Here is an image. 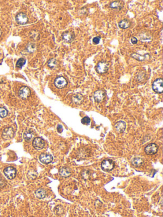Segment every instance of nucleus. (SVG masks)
I'll use <instances>...</instances> for the list:
<instances>
[{"instance_id":"nucleus-1","label":"nucleus","mask_w":163,"mask_h":217,"mask_svg":"<svg viewBox=\"0 0 163 217\" xmlns=\"http://www.w3.org/2000/svg\"><path fill=\"white\" fill-rule=\"evenodd\" d=\"M152 90L158 94H161L163 92V81L162 78H157L152 83Z\"/></svg>"},{"instance_id":"nucleus-2","label":"nucleus","mask_w":163,"mask_h":217,"mask_svg":"<svg viewBox=\"0 0 163 217\" xmlns=\"http://www.w3.org/2000/svg\"><path fill=\"white\" fill-rule=\"evenodd\" d=\"M109 69V64L105 61H101L98 63L96 67V70L97 73L100 74H103L107 73Z\"/></svg>"},{"instance_id":"nucleus-3","label":"nucleus","mask_w":163,"mask_h":217,"mask_svg":"<svg viewBox=\"0 0 163 217\" xmlns=\"http://www.w3.org/2000/svg\"><path fill=\"white\" fill-rule=\"evenodd\" d=\"M115 166V164H114L112 160L110 159H105L101 163V168L102 170L105 171H112Z\"/></svg>"},{"instance_id":"nucleus-4","label":"nucleus","mask_w":163,"mask_h":217,"mask_svg":"<svg viewBox=\"0 0 163 217\" xmlns=\"http://www.w3.org/2000/svg\"><path fill=\"white\" fill-rule=\"evenodd\" d=\"M15 131L12 127H9L4 129L2 132V138L4 139H10L14 136Z\"/></svg>"},{"instance_id":"nucleus-5","label":"nucleus","mask_w":163,"mask_h":217,"mask_svg":"<svg viewBox=\"0 0 163 217\" xmlns=\"http://www.w3.org/2000/svg\"><path fill=\"white\" fill-rule=\"evenodd\" d=\"M45 145V142L43 138L40 137H36L32 141V146L37 150L43 149Z\"/></svg>"},{"instance_id":"nucleus-6","label":"nucleus","mask_w":163,"mask_h":217,"mask_svg":"<svg viewBox=\"0 0 163 217\" xmlns=\"http://www.w3.org/2000/svg\"><path fill=\"white\" fill-rule=\"evenodd\" d=\"M3 172H4V175H5V176L8 179L12 180L15 177L17 171H16L15 168H14V167L9 166V167H6L5 170H4Z\"/></svg>"},{"instance_id":"nucleus-7","label":"nucleus","mask_w":163,"mask_h":217,"mask_svg":"<svg viewBox=\"0 0 163 217\" xmlns=\"http://www.w3.org/2000/svg\"><path fill=\"white\" fill-rule=\"evenodd\" d=\"M54 85L55 86L58 88V89H63L66 87L68 85V82L66 79L63 77H57L54 80Z\"/></svg>"},{"instance_id":"nucleus-8","label":"nucleus","mask_w":163,"mask_h":217,"mask_svg":"<svg viewBox=\"0 0 163 217\" xmlns=\"http://www.w3.org/2000/svg\"><path fill=\"white\" fill-rule=\"evenodd\" d=\"M159 149V147L156 143H150L145 148V152L146 154L152 155L156 154Z\"/></svg>"},{"instance_id":"nucleus-9","label":"nucleus","mask_w":163,"mask_h":217,"mask_svg":"<svg viewBox=\"0 0 163 217\" xmlns=\"http://www.w3.org/2000/svg\"><path fill=\"white\" fill-rule=\"evenodd\" d=\"M31 95V90L27 86L22 87L19 91V96L22 99H27Z\"/></svg>"},{"instance_id":"nucleus-10","label":"nucleus","mask_w":163,"mask_h":217,"mask_svg":"<svg viewBox=\"0 0 163 217\" xmlns=\"http://www.w3.org/2000/svg\"><path fill=\"white\" fill-rule=\"evenodd\" d=\"M106 92L103 90H97L94 92V98L95 101L97 103H100L103 101L105 97Z\"/></svg>"},{"instance_id":"nucleus-11","label":"nucleus","mask_w":163,"mask_h":217,"mask_svg":"<svg viewBox=\"0 0 163 217\" xmlns=\"http://www.w3.org/2000/svg\"><path fill=\"white\" fill-rule=\"evenodd\" d=\"M15 21L19 24L24 25V24H26L27 22L28 18L25 14L19 13L17 15H16Z\"/></svg>"},{"instance_id":"nucleus-12","label":"nucleus","mask_w":163,"mask_h":217,"mask_svg":"<svg viewBox=\"0 0 163 217\" xmlns=\"http://www.w3.org/2000/svg\"><path fill=\"white\" fill-rule=\"evenodd\" d=\"M131 57L133 59H136L138 61H145V60H149L150 59V55L149 54H145L144 55H140L137 53H132L131 54Z\"/></svg>"},{"instance_id":"nucleus-13","label":"nucleus","mask_w":163,"mask_h":217,"mask_svg":"<svg viewBox=\"0 0 163 217\" xmlns=\"http://www.w3.org/2000/svg\"><path fill=\"white\" fill-rule=\"evenodd\" d=\"M62 38L64 41L71 43L75 39V34L71 31H66L63 33Z\"/></svg>"},{"instance_id":"nucleus-14","label":"nucleus","mask_w":163,"mask_h":217,"mask_svg":"<svg viewBox=\"0 0 163 217\" xmlns=\"http://www.w3.org/2000/svg\"><path fill=\"white\" fill-rule=\"evenodd\" d=\"M39 159L41 162H42L43 164H49L50 163L52 160H53V157L52 155L50 154H42L40 157Z\"/></svg>"},{"instance_id":"nucleus-15","label":"nucleus","mask_w":163,"mask_h":217,"mask_svg":"<svg viewBox=\"0 0 163 217\" xmlns=\"http://www.w3.org/2000/svg\"><path fill=\"white\" fill-rule=\"evenodd\" d=\"M114 127H115L116 132H119V133H123L126 129V124L125 123V122L120 120V121L115 123Z\"/></svg>"},{"instance_id":"nucleus-16","label":"nucleus","mask_w":163,"mask_h":217,"mask_svg":"<svg viewBox=\"0 0 163 217\" xmlns=\"http://www.w3.org/2000/svg\"><path fill=\"white\" fill-rule=\"evenodd\" d=\"M124 5V2L122 1H113L110 4V7L112 9L119 11L123 8Z\"/></svg>"},{"instance_id":"nucleus-17","label":"nucleus","mask_w":163,"mask_h":217,"mask_svg":"<svg viewBox=\"0 0 163 217\" xmlns=\"http://www.w3.org/2000/svg\"><path fill=\"white\" fill-rule=\"evenodd\" d=\"M71 174V171L70 168L68 167H63L60 169L59 170V175L64 178L69 177Z\"/></svg>"},{"instance_id":"nucleus-18","label":"nucleus","mask_w":163,"mask_h":217,"mask_svg":"<svg viewBox=\"0 0 163 217\" xmlns=\"http://www.w3.org/2000/svg\"><path fill=\"white\" fill-rule=\"evenodd\" d=\"M34 136L35 133L32 130H27L24 132L23 138L24 139V140L26 141V142H29L34 138Z\"/></svg>"},{"instance_id":"nucleus-19","label":"nucleus","mask_w":163,"mask_h":217,"mask_svg":"<svg viewBox=\"0 0 163 217\" xmlns=\"http://www.w3.org/2000/svg\"><path fill=\"white\" fill-rule=\"evenodd\" d=\"M46 191L45 190L43 189V188H39V189L36 190L35 192V195L37 198L40 199H44L46 197Z\"/></svg>"},{"instance_id":"nucleus-20","label":"nucleus","mask_w":163,"mask_h":217,"mask_svg":"<svg viewBox=\"0 0 163 217\" xmlns=\"http://www.w3.org/2000/svg\"><path fill=\"white\" fill-rule=\"evenodd\" d=\"M131 26V22H130L128 19H123L119 22V26L121 29H128Z\"/></svg>"},{"instance_id":"nucleus-21","label":"nucleus","mask_w":163,"mask_h":217,"mask_svg":"<svg viewBox=\"0 0 163 217\" xmlns=\"http://www.w3.org/2000/svg\"><path fill=\"white\" fill-rule=\"evenodd\" d=\"M84 100V98L82 97V96L80 94H74L73 96L72 97V101L74 103L76 104H80L82 103Z\"/></svg>"},{"instance_id":"nucleus-22","label":"nucleus","mask_w":163,"mask_h":217,"mask_svg":"<svg viewBox=\"0 0 163 217\" xmlns=\"http://www.w3.org/2000/svg\"><path fill=\"white\" fill-rule=\"evenodd\" d=\"M47 65L50 68H51V69H54V68L58 66V62L54 58L50 59L48 61Z\"/></svg>"},{"instance_id":"nucleus-23","label":"nucleus","mask_w":163,"mask_h":217,"mask_svg":"<svg viewBox=\"0 0 163 217\" xmlns=\"http://www.w3.org/2000/svg\"><path fill=\"white\" fill-rule=\"evenodd\" d=\"M143 164H144V160L141 158H134L132 161L133 165L136 167H140Z\"/></svg>"},{"instance_id":"nucleus-24","label":"nucleus","mask_w":163,"mask_h":217,"mask_svg":"<svg viewBox=\"0 0 163 217\" xmlns=\"http://www.w3.org/2000/svg\"><path fill=\"white\" fill-rule=\"evenodd\" d=\"M26 59H24V58H20L19 59L17 62V64H16V66H17V68H22L24 64H26Z\"/></svg>"},{"instance_id":"nucleus-25","label":"nucleus","mask_w":163,"mask_h":217,"mask_svg":"<svg viewBox=\"0 0 163 217\" xmlns=\"http://www.w3.org/2000/svg\"><path fill=\"white\" fill-rule=\"evenodd\" d=\"M8 115V111L5 108L0 107V117L4 118Z\"/></svg>"},{"instance_id":"nucleus-26","label":"nucleus","mask_w":163,"mask_h":217,"mask_svg":"<svg viewBox=\"0 0 163 217\" xmlns=\"http://www.w3.org/2000/svg\"><path fill=\"white\" fill-rule=\"evenodd\" d=\"M27 50L30 52H33L36 50V45L34 43H30L27 46Z\"/></svg>"},{"instance_id":"nucleus-27","label":"nucleus","mask_w":163,"mask_h":217,"mask_svg":"<svg viewBox=\"0 0 163 217\" xmlns=\"http://www.w3.org/2000/svg\"><path fill=\"white\" fill-rule=\"evenodd\" d=\"M81 122L83 124H85V125H89L91 122V119L89 116H84V117L82 119Z\"/></svg>"},{"instance_id":"nucleus-28","label":"nucleus","mask_w":163,"mask_h":217,"mask_svg":"<svg viewBox=\"0 0 163 217\" xmlns=\"http://www.w3.org/2000/svg\"><path fill=\"white\" fill-rule=\"evenodd\" d=\"M100 40H101V37H96L92 39V42L94 44H95V45H97V44L100 43Z\"/></svg>"},{"instance_id":"nucleus-29","label":"nucleus","mask_w":163,"mask_h":217,"mask_svg":"<svg viewBox=\"0 0 163 217\" xmlns=\"http://www.w3.org/2000/svg\"><path fill=\"white\" fill-rule=\"evenodd\" d=\"M5 185H6V182H5V181L4 180V179L0 178V188L5 187Z\"/></svg>"},{"instance_id":"nucleus-30","label":"nucleus","mask_w":163,"mask_h":217,"mask_svg":"<svg viewBox=\"0 0 163 217\" xmlns=\"http://www.w3.org/2000/svg\"><path fill=\"white\" fill-rule=\"evenodd\" d=\"M60 208V209L59 210V208H58V206H57V207L56 208V213H58V214H61V213H63V208H62V207L60 206V208Z\"/></svg>"},{"instance_id":"nucleus-31","label":"nucleus","mask_w":163,"mask_h":217,"mask_svg":"<svg viewBox=\"0 0 163 217\" xmlns=\"http://www.w3.org/2000/svg\"><path fill=\"white\" fill-rule=\"evenodd\" d=\"M57 130H58V131L59 132V133H61V132H62L63 131V126L61 125H60V124H59V125L58 126V127H57Z\"/></svg>"},{"instance_id":"nucleus-32","label":"nucleus","mask_w":163,"mask_h":217,"mask_svg":"<svg viewBox=\"0 0 163 217\" xmlns=\"http://www.w3.org/2000/svg\"><path fill=\"white\" fill-rule=\"evenodd\" d=\"M131 43H132L133 44H134H134H136V43H137V42H138V40H137V38H135V37H132V38H131Z\"/></svg>"},{"instance_id":"nucleus-33","label":"nucleus","mask_w":163,"mask_h":217,"mask_svg":"<svg viewBox=\"0 0 163 217\" xmlns=\"http://www.w3.org/2000/svg\"><path fill=\"white\" fill-rule=\"evenodd\" d=\"M1 30L0 29V37H1Z\"/></svg>"}]
</instances>
